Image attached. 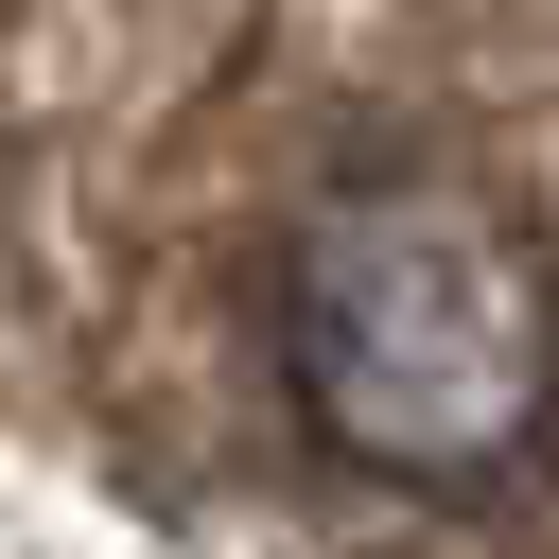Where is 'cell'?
<instances>
[{
    "label": "cell",
    "instance_id": "obj_1",
    "mask_svg": "<svg viewBox=\"0 0 559 559\" xmlns=\"http://www.w3.org/2000/svg\"><path fill=\"white\" fill-rule=\"evenodd\" d=\"M280 402L367 489H524L559 454V227L472 157H349L280 227Z\"/></svg>",
    "mask_w": 559,
    "mask_h": 559
}]
</instances>
